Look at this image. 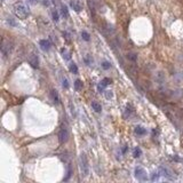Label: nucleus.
I'll list each match as a JSON object with an SVG mask.
<instances>
[{
	"label": "nucleus",
	"mask_w": 183,
	"mask_h": 183,
	"mask_svg": "<svg viewBox=\"0 0 183 183\" xmlns=\"http://www.w3.org/2000/svg\"><path fill=\"white\" fill-rule=\"evenodd\" d=\"M14 13H15V15H16L19 19L25 20V19L29 16V8H28L24 4L17 2V4L14 5Z\"/></svg>",
	"instance_id": "1"
},
{
	"label": "nucleus",
	"mask_w": 183,
	"mask_h": 183,
	"mask_svg": "<svg viewBox=\"0 0 183 183\" xmlns=\"http://www.w3.org/2000/svg\"><path fill=\"white\" fill-rule=\"evenodd\" d=\"M79 167H80V172H81L83 176H87L89 174V165H88V160H87V157L85 153H81L80 155Z\"/></svg>",
	"instance_id": "2"
},
{
	"label": "nucleus",
	"mask_w": 183,
	"mask_h": 183,
	"mask_svg": "<svg viewBox=\"0 0 183 183\" xmlns=\"http://www.w3.org/2000/svg\"><path fill=\"white\" fill-rule=\"evenodd\" d=\"M159 174L164 176V177H166L167 180H175L176 179V176H175V173L173 172L172 169L169 168V167H167V166H160L159 167Z\"/></svg>",
	"instance_id": "3"
},
{
	"label": "nucleus",
	"mask_w": 183,
	"mask_h": 183,
	"mask_svg": "<svg viewBox=\"0 0 183 183\" xmlns=\"http://www.w3.org/2000/svg\"><path fill=\"white\" fill-rule=\"evenodd\" d=\"M89 8L90 11H104V2L103 0H89Z\"/></svg>",
	"instance_id": "4"
},
{
	"label": "nucleus",
	"mask_w": 183,
	"mask_h": 183,
	"mask_svg": "<svg viewBox=\"0 0 183 183\" xmlns=\"http://www.w3.org/2000/svg\"><path fill=\"white\" fill-rule=\"evenodd\" d=\"M11 49H13L11 43L9 41L2 40V43H1V54H2V56L4 57H7L11 53Z\"/></svg>",
	"instance_id": "5"
},
{
	"label": "nucleus",
	"mask_w": 183,
	"mask_h": 183,
	"mask_svg": "<svg viewBox=\"0 0 183 183\" xmlns=\"http://www.w3.org/2000/svg\"><path fill=\"white\" fill-rule=\"evenodd\" d=\"M68 139H69V130L65 126H63L58 132V141L61 144H63L68 141Z\"/></svg>",
	"instance_id": "6"
},
{
	"label": "nucleus",
	"mask_w": 183,
	"mask_h": 183,
	"mask_svg": "<svg viewBox=\"0 0 183 183\" xmlns=\"http://www.w3.org/2000/svg\"><path fill=\"white\" fill-rule=\"evenodd\" d=\"M134 174H135V177H136L139 181H145V180L148 179L147 172H145L142 167H136L135 171H134Z\"/></svg>",
	"instance_id": "7"
},
{
	"label": "nucleus",
	"mask_w": 183,
	"mask_h": 183,
	"mask_svg": "<svg viewBox=\"0 0 183 183\" xmlns=\"http://www.w3.org/2000/svg\"><path fill=\"white\" fill-rule=\"evenodd\" d=\"M29 63L32 66L33 69H38L39 68V58L36 54H31L29 56Z\"/></svg>",
	"instance_id": "8"
},
{
	"label": "nucleus",
	"mask_w": 183,
	"mask_h": 183,
	"mask_svg": "<svg viewBox=\"0 0 183 183\" xmlns=\"http://www.w3.org/2000/svg\"><path fill=\"white\" fill-rule=\"evenodd\" d=\"M70 5L73 8V11H77V13L81 11V9H83V5H81V2L79 0H71V4Z\"/></svg>",
	"instance_id": "9"
},
{
	"label": "nucleus",
	"mask_w": 183,
	"mask_h": 183,
	"mask_svg": "<svg viewBox=\"0 0 183 183\" xmlns=\"http://www.w3.org/2000/svg\"><path fill=\"white\" fill-rule=\"evenodd\" d=\"M111 84V79H109V78H104L102 81H101V84L97 86V89H98V92H103L104 90V88L110 85Z\"/></svg>",
	"instance_id": "10"
},
{
	"label": "nucleus",
	"mask_w": 183,
	"mask_h": 183,
	"mask_svg": "<svg viewBox=\"0 0 183 183\" xmlns=\"http://www.w3.org/2000/svg\"><path fill=\"white\" fill-rule=\"evenodd\" d=\"M39 45H40V47H41L43 51H49V48H51V43H49V40H46V39L40 40V41H39Z\"/></svg>",
	"instance_id": "11"
},
{
	"label": "nucleus",
	"mask_w": 183,
	"mask_h": 183,
	"mask_svg": "<svg viewBox=\"0 0 183 183\" xmlns=\"http://www.w3.org/2000/svg\"><path fill=\"white\" fill-rule=\"evenodd\" d=\"M51 98L53 100V102H54L55 104H58L60 103V96L57 94V90H55V89L51 90Z\"/></svg>",
	"instance_id": "12"
},
{
	"label": "nucleus",
	"mask_w": 183,
	"mask_h": 183,
	"mask_svg": "<svg viewBox=\"0 0 183 183\" xmlns=\"http://www.w3.org/2000/svg\"><path fill=\"white\" fill-rule=\"evenodd\" d=\"M135 133L137 135H144V134H147V129L141 127V126H136L135 127Z\"/></svg>",
	"instance_id": "13"
},
{
	"label": "nucleus",
	"mask_w": 183,
	"mask_h": 183,
	"mask_svg": "<svg viewBox=\"0 0 183 183\" xmlns=\"http://www.w3.org/2000/svg\"><path fill=\"white\" fill-rule=\"evenodd\" d=\"M92 108L94 109L96 112H101L102 111V107H101V104L100 103H97V102H92Z\"/></svg>",
	"instance_id": "14"
},
{
	"label": "nucleus",
	"mask_w": 183,
	"mask_h": 183,
	"mask_svg": "<svg viewBox=\"0 0 183 183\" xmlns=\"http://www.w3.org/2000/svg\"><path fill=\"white\" fill-rule=\"evenodd\" d=\"M75 89L77 90V92H80V90L83 89V83H81L79 79L75 81Z\"/></svg>",
	"instance_id": "15"
},
{
	"label": "nucleus",
	"mask_w": 183,
	"mask_h": 183,
	"mask_svg": "<svg viewBox=\"0 0 183 183\" xmlns=\"http://www.w3.org/2000/svg\"><path fill=\"white\" fill-rule=\"evenodd\" d=\"M69 69H70V71H71L72 73H75V75L78 73V66H77L75 63H70V65H69Z\"/></svg>",
	"instance_id": "16"
},
{
	"label": "nucleus",
	"mask_w": 183,
	"mask_h": 183,
	"mask_svg": "<svg viewBox=\"0 0 183 183\" xmlns=\"http://www.w3.org/2000/svg\"><path fill=\"white\" fill-rule=\"evenodd\" d=\"M141 155H142V150H141V148L136 147V148L133 150V156H134L135 158H139V157H141Z\"/></svg>",
	"instance_id": "17"
},
{
	"label": "nucleus",
	"mask_w": 183,
	"mask_h": 183,
	"mask_svg": "<svg viewBox=\"0 0 183 183\" xmlns=\"http://www.w3.org/2000/svg\"><path fill=\"white\" fill-rule=\"evenodd\" d=\"M61 11H62V15H63L64 17H69V11H68V7H66V6L62 5V7H61Z\"/></svg>",
	"instance_id": "18"
},
{
	"label": "nucleus",
	"mask_w": 183,
	"mask_h": 183,
	"mask_svg": "<svg viewBox=\"0 0 183 183\" xmlns=\"http://www.w3.org/2000/svg\"><path fill=\"white\" fill-rule=\"evenodd\" d=\"M127 57H128V60H130L132 62H135V61L137 60V55L134 54V53H129V54L127 55Z\"/></svg>",
	"instance_id": "19"
},
{
	"label": "nucleus",
	"mask_w": 183,
	"mask_h": 183,
	"mask_svg": "<svg viewBox=\"0 0 183 183\" xmlns=\"http://www.w3.org/2000/svg\"><path fill=\"white\" fill-rule=\"evenodd\" d=\"M81 37H83V39H84V40H86V41H89V39H90L89 33L86 32V31H83V32H81Z\"/></svg>",
	"instance_id": "20"
},
{
	"label": "nucleus",
	"mask_w": 183,
	"mask_h": 183,
	"mask_svg": "<svg viewBox=\"0 0 183 183\" xmlns=\"http://www.w3.org/2000/svg\"><path fill=\"white\" fill-rule=\"evenodd\" d=\"M71 174H72V169H71V166H69L68 167V173H66V177H64V181H68L70 179Z\"/></svg>",
	"instance_id": "21"
},
{
	"label": "nucleus",
	"mask_w": 183,
	"mask_h": 183,
	"mask_svg": "<svg viewBox=\"0 0 183 183\" xmlns=\"http://www.w3.org/2000/svg\"><path fill=\"white\" fill-rule=\"evenodd\" d=\"M52 16H53V20L55 22H58V13L56 11H52Z\"/></svg>",
	"instance_id": "22"
},
{
	"label": "nucleus",
	"mask_w": 183,
	"mask_h": 183,
	"mask_svg": "<svg viewBox=\"0 0 183 183\" xmlns=\"http://www.w3.org/2000/svg\"><path fill=\"white\" fill-rule=\"evenodd\" d=\"M62 85H63V87H64L65 89L69 88V83H68V79H66V78H63V79H62Z\"/></svg>",
	"instance_id": "23"
},
{
	"label": "nucleus",
	"mask_w": 183,
	"mask_h": 183,
	"mask_svg": "<svg viewBox=\"0 0 183 183\" xmlns=\"http://www.w3.org/2000/svg\"><path fill=\"white\" fill-rule=\"evenodd\" d=\"M110 66H111V64H110L109 62H107V61H104V62L102 63V68H103V69H105V70L110 69Z\"/></svg>",
	"instance_id": "24"
},
{
	"label": "nucleus",
	"mask_w": 183,
	"mask_h": 183,
	"mask_svg": "<svg viewBox=\"0 0 183 183\" xmlns=\"http://www.w3.org/2000/svg\"><path fill=\"white\" fill-rule=\"evenodd\" d=\"M159 175H160L159 173H153V174H152V176H151V180H152V181H156V180H158Z\"/></svg>",
	"instance_id": "25"
},
{
	"label": "nucleus",
	"mask_w": 183,
	"mask_h": 183,
	"mask_svg": "<svg viewBox=\"0 0 183 183\" xmlns=\"http://www.w3.org/2000/svg\"><path fill=\"white\" fill-rule=\"evenodd\" d=\"M7 22H8L11 25H13V26H15V25H16V23H15V22H14V20H13V19H11V17L7 20Z\"/></svg>",
	"instance_id": "26"
},
{
	"label": "nucleus",
	"mask_w": 183,
	"mask_h": 183,
	"mask_svg": "<svg viewBox=\"0 0 183 183\" xmlns=\"http://www.w3.org/2000/svg\"><path fill=\"white\" fill-rule=\"evenodd\" d=\"M63 53V58H65V60H70V55L68 54V53H65L64 54V52H62Z\"/></svg>",
	"instance_id": "27"
},
{
	"label": "nucleus",
	"mask_w": 183,
	"mask_h": 183,
	"mask_svg": "<svg viewBox=\"0 0 183 183\" xmlns=\"http://www.w3.org/2000/svg\"><path fill=\"white\" fill-rule=\"evenodd\" d=\"M111 97H112V93H111V92H110V93H107V98H111Z\"/></svg>",
	"instance_id": "28"
},
{
	"label": "nucleus",
	"mask_w": 183,
	"mask_h": 183,
	"mask_svg": "<svg viewBox=\"0 0 183 183\" xmlns=\"http://www.w3.org/2000/svg\"><path fill=\"white\" fill-rule=\"evenodd\" d=\"M29 1H30V2H32V4H34V2H37L38 0H29Z\"/></svg>",
	"instance_id": "29"
}]
</instances>
